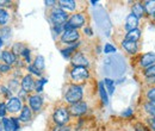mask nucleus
Masks as SVG:
<instances>
[{
	"instance_id": "f257e3e1",
	"label": "nucleus",
	"mask_w": 155,
	"mask_h": 131,
	"mask_svg": "<svg viewBox=\"0 0 155 131\" xmlns=\"http://www.w3.org/2000/svg\"><path fill=\"white\" fill-rule=\"evenodd\" d=\"M82 95H84L82 88L80 86L73 85V86H71L68 88V91L66 93V101L69 103L71 105L72 104H75V103H79L82 99Z\"/></svg>"
},
{
	"instance_id": "f03ea898",
	"label": "nucleus",
	"mask_w": 155,
	"mask_h": 131,
	"mask_svg": "<svg viewBox=\"0 0 155 131\" xmlns=\"http://www.w3.org/2000/svg\"><path fill=\"white\" fill-rule=\"evenodd\" d=\"M84 24H85V17L81 13H77L67 20V23L63 25V29L64 30H71V29L77 30L79 28H81Z\"/></svg>"
},
{
	"instance_id": "7ed1b4c3",
	"label": "nucleus",
	"mask_w": 155,
	"mask_h": 131,
	"mask_svg": "<svg viewBox=\"0 0 155 131\" xmlns=\"http://www.w3.org/2000/svg\"><path fill=\"white\" fill-rule=\"evenodd\" d=\"M50 19L55 24V26H63L68 20V15L61 8H55L50 15Z\"/></svg>"
},
{
	"instance_id": "20e7f679",
	"label": "nucleus",
	"mask_w": 155,
	"mask_h": 131,
	"mask_svg": "<svg viewBox=\"0 0 155 131\" xmlns=\"http://www.w3.org/2000/svg\"><path fill=\"white\" fill-rule=\"evenodd\" d=\"M53 119L58 125H61V126L67 124L68 120H69V111H68V109H64V107L56 109V111L54 112V116H53Z\"/></svg>"
},
{
	"instance_id": "39448f33",
	"label": "nucleus",
	"mask_w": 155,
	"mask_h": 131,
	"mask_svg": "<svg viewBox=\"0 0 155 131\" xmlns=\"http://www.w3.org/2000/svg\"><path fill=\"white\" fill-rule=\"evenodd\" d=\"M88 70L86 67H74L71 72V77L73 81L75 82H80V81H84L88 77Z\"/></svg>"
},
{
	"instance_id": "423d86ee",
	"label": "nucleus",
	"mask_w": 155,
	"mask_h": 131,
	"mask_svg": "<svg viewBox=\"0 0 155 131\" xmlns=\"http://www.w3.org/2000/svg\"><path fill=\"white\" fill-rule=\"evenodd\" d=\"M79 36L80 35H79L78 30H73V29L64 30L62 32V36H61V42L62 43H66V44H71L73 42H77L78 39H79Z\"/></svg>"
},
{
	"instance_id": "0eeeda50",
	"label": "nucleus",
	"mask_w": 155,
	"mask_h": 131,
	"mask_svg": "<svg viewBox=\"0 0 155 131\" xmlns=\"http://www.w3.org/2000/svg\"><path fill=\"white\" fill-rule=\"evenodd\" d=\"M2 124L5 131H18L20 129L19 122L17 118H4Z\"/></svg>"
},
{
	"instance_id": "6e6552de",
	"label": "nucleus",
	"mask_w": 155,
	"mask_h": 131,
	"mask_svg": "<svg viewBox=\"0 0 155 131\" xmlns=\"http://www.w3.org/2000/svg\"><path fill=\"white\" fill-rule=\"evenodd\" d=\"M87 104L84 103V101H79V103H75V104H72L71 107L68 109L69 113H72L73 116H81L87 111Z\"/></svg>"
},
{
	"instance_id": "1a4fd4ad",
	"label": "nucleus",
	"mask_w": 155,
	"mask_h": 131,
	"mask_svg": "<svg viewBox=\"0 0 155 131\" xmlns=\"http://www.w3.org/2000/svg\"><path fill=\"white\" fill-rule=\"evenodd\" d=\"M21 109V101L20 98H10V100L6 104V111L8 112H18Z\"/></svg>"
},
{
	"instance_id": "9d476101",
	"label": "nucleus",
	"mask_w": 155,
	"mask_h": 131,
	"mask_svg": "<svg viewBox=\"0 0 155 131\" xmlns=\"http://www.w3.org/2000/svg\"><path fill=\"white\" fill-rule=\"evenodd\" d=\"M155 64V53H147L140 60V66L142 68H148Z\"/></svg>"
},
{
	"instance_id": "9b49d317",
	"label": "nucleus",
	"mask_w": 155,
	"mask_h": 131,
	"mask_svg": "<svg viewBox=\"0 0 155 131\" xmlns=\"http://www.w3.org/2000/svg\"><path fill=\"white\" fill-rule=\"evenodd\" d=\"M21 88L25 93H29L31 92L34 88H35V81L32 79L31 75H25L23 77V81H21Z\"/></svg>"
},
{
	"instance_id": "f8f14e48",
	"label": "nucleus",
	"mask_w": 155,
	"mask_h": 131,
	"mask_svg": "<svg viewBox=\"0 0 155 131\" xmlns=\"http://www.w3.org/2000/svg\"><path fill=\"white\" fill-rule=\"evenodd\" d=\"M29 104H30V109L32 110V111H39L41 110V107H42V105H43V100H42V98L39 97L38 94H36V95H31L30 98H29Z\"/></svg>"
},
{
	"instance_id": "ddd939ff",
	"label": "nucleus",
	"mask_w": 155,
	"mask_h": 131,
	"mask_svg": "<svg viewBox=\"0 0 155 131\" xmlns=\"http://www.w3.org/2000/svg\"><path fill=\"white\" fill-rule=\"evenodd\" d=\"M72 63L75 66V67H86L88 64V61L87 58L84 56V54L81 53H77L74 56L72 57Z\"/></svg>"
},
{
	"instance_id": "4468645a",
	"label": "nucleus",
	"mask_w": 155,
	"mask_h": 131,
	"mask_svg": "<svg viewBox=\"0 0 155 131\" xmlns=\"http://www.w3.org/2000/svg\"><path fill=\"white\" fill-rule=\"evenodd\" d=\"M137 25H138V19L136 18L133 13H130L125 20V29L128 31H131V30L137 29Z\"/></svg>"
},
{
	"instance_id": "2eb2a0df",
	"label": "nucleus",
	"mask_w": 155,
	"mask_h": 131,
	"mask_svg": "<svg viewBox=\"0 0 155 131\" xmlns=\"http://www.w3.org/2000/svg\"><path fill=\"white\" fill-rule=\"evenodd\" d=\"M122 47L129 53V54H136L137 50H138V47H137V42H130V41H123L122 42Z\"/></svg>"
},
{
	"instance_id": "dca6fc26",
	"label": "nucleus",
	"mask_w": 155,
	"mask_h": 131,
	"mask_svg": "<svg viewBox=\"0 0 155 131\" xmlns=\"http://www.w3.org/2000/svg\"><path fill=\"white\" fill-rule=\"evenodd\" d=\"M133 15H134L137 19L143 17V16L146 15V10H144L143 4H141V2H135V4H134V6H133Z\"/></svg>"
},
{
	"instance_id": "f3484780",
	"label": "nucleus",
	"mask_w": 155,
	"mask_h": 131,
	"mask_svg": "<svg viewBox=\"0 0 155 131\" xmlns=\"http://www.w3.org/2000/svg\"><path fill=\"white\" fill-rule=\"evenodd\" d=\"M1 58L4 60V62L7 66H11V64H13L16 62V55L12 51H4L2 55H1Z\"/></svg>"
},
{
	"instance_id": "a211bd4d",
	"label": "nucleus",
	"mask_w": 155,
	"mask_h": 131,
	"mask_svg": "<svg viewBox=\"0 0 155 131\" xmlns=\"http://www.w3.org/2000/svg\"><path fill=\"white\" fill-rule=\"evenodd\" d=\"M141 37V31L138 29H135V30H131L129 31L127 35H125V41H130V42H137Z\"/></svg>"
},
{
	"instance_id": "6ab92c4d",
	"label": "nucleus",
	"mask_w": 155,
	"mask_h": 131,
	"mask_svg": "<svg viewBox=\"0 0 155 131\" xmlns=\"http://www.w3.org/2000/svg\"><path fill=\"white\" fill-rule=\"evenodd\" d=\"M143 6H144V10H146V13L154 16V13H155V0H147V1H144V2H143Z\"/></svg>"
},
{
	"instance_id": "aec40b11",
	"label": "nucleus",
	"mask_w": 155,
	"mask_h": 131,
	"mask_svg": "<svg viewBox=\"0 0 155 131\" xmlns=\"http://www.w3.org/2000/svg\"><path fill=\"white\" fill-rule=\"evenodd\" d=\"M58 4L61 5V7L67 8L69 11H74L75 7H77L75 1H73V0H61V1H58Z\"/></svg>"
},
{
	"instance_id": "412c9836",
	"label": "nucleus",
	"mask_w": 155,
	"mask_h": 131,
	"mask_svg": "<svg viewBox=\"0 0 155 131\" xmlns=\"http://www.w3.org/2000/svg\"><path fill=\"white\" fill-rule=\"evenodd\" d=\"M103 84H104L105 90L107 91V93L110 94V95L115 93V82H114L111 79H105Z\"/></svg>"
},
{
	"instance_id": "4be33fe9",
	"label": "nucleus",
	"mask_w": 155,
	"mask_h": 131,
	"mask_svg": "<svg viewBox=\"0 0 155 131\" xmlns=\"http://www.w3.org/2000/svg\"><path fill=\"white\" fill-rule=\"evenodd\" d=\"M30 119H31V109L25 106V107H23L21 113H20V120L21 122H29Z\"/></svg>"
},
{
	"instance_id": "5701e85b",
	"label": "nucleus",
	"mask_w": 155,
	"mask_h": 131,
	"mask_svg": "<svg viewBox=\"0 0 155 131\" xmlns=\"http://www.w3.org/2000/svg\"><path fill=\"white\" fill-rule=\"evenodd\" d=\"M99 93H100V97H101L103 103H104L105 105H107V104H109V97H107V92H106V90H105L103 82L99 84Z\"/></svg>"
},
{
	"instance_id": "b1692460",
	"label": "nucleus",
	"mask_w": 155,
	"mask_h": 131,
	"mask_svg": "<svg viewBox=\"0 0 155 131\" xmlns=\"http://www.w3.org/2000/svg\"><path fill=\"white\" fill-rule=\"evenodd\" d=\"M146 112L149 113L152 117H155V101H148L144 104Z\"/></svg>"
},
{
	"instance_id": "393cba45",
	"label": "nucleus",
	"mask_w": 155,
	"mask_h": 131,
	"mask_svg": "<svg viewBox=\"0 0 155 131\" xmlns=\"http://www.w3.org/2000/svg\"><path fill=\"white\" fill-rule=\"evenodd\" d=\"M10 37H11V30H10V28H2L0 30V38L2 41H6V39H8Z\"/></svg>"
},
{
	"instance_id": "a878e982",
	"label": "nucleus",
	"mask_w": 155,
	"mask_h": 131,
	"mask_svg": "<svg viewBox=\"0 0 155 131\" xmlns=\"http://www.w3.org/2000/svg\"><path fill=\"white\" fill-rule=\"evenodd\" d=\"M34 66H35V67H36L38 70H42V69L44 68V58H43V56H37V57H36Z\"/></svg>"
},
{
	"instance_id": "bb28decb",
	"label": "nucleus",
	"mask_w": 155,
	"mask_h": 131,
	"mask_svg": "<svg viewBox=\"0 0 155 131\" xmlns=\"http://www.w3.org/2000/svg\"><path fill=\"white\" fill-rule=\"evenodd\" d=\"M7 20H8V13L5 10L0 8V25H5Z\"/></svg>"
},
{
	"instance_id": "cd10ccee",
	"label": "nucleus",
	"mask_w": 155,
	"mask_h": 131,
	"mask_svg": "<svg viewBox=\"0 0 155 131\" xmlns=\"http://www.w3.org/2000/svg\"><path fill=\"white\" fill-rule=\"evenodd\" d=\"M144 76H146L147 79H149V77H154L155 76V64L150 66V67H148V68H146V70H144Z\"/></svg>"
},
{
	"instance_id": "c85d7f7f",
	"label": "nucleus",
	"mask_w": 155,
	"mask_h": 131,
	"mask_svg": "<svg viewBox=\"0 0 155 131\" xmlns=\"http://www.w3.org/2000/svg\"><path fill=\"white\" fill-rule=\"evenodd\" d=\"M104 53L105 54H111V53H116V48L110 44V43H106L105 47H104Z\"/></svg>"
},
{
	"instance_id": "c756f323",
	"label": "nucleus",
	"mask_w": 155,
	"mask_h": 131,
	"mask_svg": "<svg viewBox=\"0 0 155 131\" xmlns=\"http://www.w3.org/2000/svg\"><path fill=\"white\" fill-rule=\"evenodd\" d=\"M45 84H47V80H45V79H41L39 81H37V84H36V92H37V93L43 91V86H44Z\"/></svg>"
},
{
	"instance_id": "7c9ffc66",
	"label": "nucleus",
	"mask_w": 155,
	"mask_h": 131,
	"mask_svg": "<svg viewBox=\"0 0 155 131\" xmlns=\"http://www.w3.org/2000/svg\"><path fill=\"white\" fill-rule=\"evenodd\" d=\"M78 45H79V43H78L77 45H73V47H71V48H68V49H64V50H62V54L64 55V56H69L74 50H75V48H77Z\"/></svg>"
},
{
	"instance_id": "2f4dec72",
	"label": "nucleus",
	"mask_w": 155,
	"mask_h": 131,
	"mask_svg": "<svg viewBox=\"0 0 155 131\" xmlns=\"http://www.w3.org/2000/svg\"><path fill=\"white\" fill-rule=\"evenodd\" d=\"M147 98L149 99V101H155V87L150 88L147 92Z\"/></svg>"
},
{
	"instance_id": "473e14b6",
	"label": "nucleus",
	"mask_w": 155,
	"mask_h": 131,
	"mask_svg": "<svg viewBox=\"0 0 155 131\" xmlns=\"http://www.w3.org/2000/svg\"><path fill=\"white\" fill-rule=\"evenodd\" d=\"M24 51V48L21 47V44H19V43H17V44H15V47H13V54L16 53V54H20L21 55V53Z\"/></svg>"
},
{
	"instance_id": "72a5a7b5",
	"label": "nucleus",
	"mask_w": 155,
	"mask_h": 131,
	"mask_svg": "<svg viewBox=\"0 0 155 131\" xmlns=\"http://www.w3.org/2000/svg\"><path fill=\"white\" fill-rule=\"evenodd\" d=\"M28 69H29V72H31L32 74L37 75V76H39V75H41V70H38V69H37V68H36L34 64H32V66H29V67H28Z\"/></svg>"
},
{
	"instance_id": "f704fd0d",
	"label": "nucleus",
	"mask_w": 155,
	"mask_h": 131,
	"mask_svg": "<svg viewBox=\"0 0 155 131\" xmlns=\"http://www.w3.org/2000/svg\"><path fill=\"white\" fill-rule=\"evenodd\" d=\"M148 124L150 125V128H152V130L155 131V117H150V118H148Z\"/></svg>"
},
{
	"instance_id": "c9c22d12",
	"label": "nucleus",
	"mask_w": 155,
	"mask_h": 131,
	"mask_svg": "<svg viewBox=\"0 0 155 131\" xmlns=\"http://www.w3.org/2000/svg\"><path fill=\"white\" fill-rule=\"evenodd\" d=\"M0 91H1V93L2 94H5L6 97H11V91L8 90V88H6V87H0Z\"/></svg>"
},
{
	"instance_id": "e433bc0d",
	"label": "nucleus",
	"mask_w": 155,
	"mask_h": 131,
	"mask_svg": "<svg viewBox=\"0 0 155 131\" xmlns=\"http://www.w3.org/2000/svg\"><path fill=\"white\" fill-rule=\"evenodd\" d=\"M6 114V105L5 104H0V117H4Z\"/></svg>"
},
{
	"instance_id": "4c0bfd02",
	"label": "nucleus",
	"mask_w": 155,
	"mask_h": 131,
	"mask_svg": "<svg viewBox=\"0 0 155 131\" xmlns=\"http://www.w3.org/2000/svg\"><path fill=\"white\" fill-rule=\"evenodd\" d=\"M21 55L26 57V61H28V62H30V50H28V49H24V51L21 53Z\"/></svg>"
},
{
	"instance_id": "58836bf2",
	"label": "nucleus",
	"mask_w": 155,
	"mask_h": 131,
	"mask_svg": "<svg viewBox=\"0 0 155 131\" xmlns=\"http://www.w3.org/2000/svg\"><path fill=\"white\" fill-rule=\"evenodd\" d=\"M8 70H10V66H7V64H0V72L6 73Z\"/></svg>"
},
{
	"instance_id": "ea45409f",
	"label": "nucleus",
	"mask_w": 155,
	"mask_h": 131,
	"mask_svg": "<svg viewBox=\"0 0 155 131\" xmlns=\"http://www.w3.org/2000/svg\"><path fill=\"white\" fill-rule=\"evenodd\" d=\"M85 34H87L88 36H92V30L90 28H85Z\"/></svg>"
},
{
	"instance_id": "a19ab883",
	"label": "nucleus",
	"mask_w": 155,
	"mask_h": 131,
	"mask_svg": "<svg viewBox=\"0 0 155 131\" xmlns=\"http://www.w3.org/2000/svg\"><path fill=\"white\" fill-rule=\"evenodd\" d=\"M10 1H0V6H10Z\"/></svg>"
},
{
	"instance_id": "79ce46f5",
	"label": "nucleus",
	"mask_w": 155,
	"mask_h": 131,
	"mask_svg": "<svg viewBox=\"0 0 155 131\" xmlns=\"http://www.w3.org/2000/svg\"><path fill=\"white\" fill-rule=\"evenodd\" d=\"M131 113H133V111H131L130 109H128V111H127V112H123V116H125V117H127V116H130Z\"/></svg>"
},
{
	"instance_id": "37998d69",
	"label": "nucleus",
	"mask_w": 155,
	"mask_h": 131,
	"mask_svg": "<svg viewBox=\"0 0 155 131\" xmlns=\"http://www.w3.org/2000/svg\"><path fill=\"white\" fill-rule=\"evenodd\" d=\"M55 131H71L68 128H60V129H56Z\"/></svg>"
},
{
	"instance_id": "c03bdc74",
	"label": "nucleus",
	"mask_w": 155,
	"mask_h": 131,
	"mask_svg": "<svg viewBox=\"0 0 155 131\" xmlns=\"http://www.w3.org/2000/svg\"><path fill=\"white\" fill-rule=\"evenodd\" d=\"M0 131H4V124H2V120L0 119Z\"/></svg>"
},
{
	"instance_id": "a18cd8bd",
	"label": "nucleus",
	"mask_w": 155,
	"mask_h": 131,
	"mask_svg": "<svg viewBox=\"0 0 155 131\" xmlns=\"http://www.w3.org/2000/svg\"><path fill=\"white\" fill-rule=\"evenodd\" d=\"M51 4H55V1H45V5H47V6H48V5L50 6Z\"/></svg>"
},
{
	"instance_id": "49530a36",
	"label": "nucleus",
	"mask_w": 155,
	"mask_h": 131,
	"mask_svg": "<svg viewBox=\"0 0 155 131\" xmlns=\"http://www.w3.org/2000/svg\"><path fill=\"white\" fill-rule=\"evenodd\" d=\"M148 80H149V82H153V84H155V76H154V77H149Z\"/></svg>"
},
{
	"instance_id": "de8ad7c7",
	"label": "nucleus",
	"mask_w": 155,
	"mask_h": 131,
	"mask_svg": "<svg viewBox=\"0 0 155 131\" xmlns=\"http://www.w3.org/2000/svg\"><path fill=\"white\" fill-rule=\"evenodd\" d=\"M1 45H2V39L0 38V48H1Z\"/></svg>"
},
{
	"instance_id": "09e8293b",
	"label": "nucleus",
	"mask_w": 155,
	"mask_h": 131,
	"mask_svg": "<svg viewBox=\"0 0 155 131\" xmlns=\"http://www.w3.org/2000/svg\"><path fill=\"white\" fill-rule=\"evenodd\" d=\"M154 19H155V13H154Z\"/></svg>"
},
{
	"instance_id": "8fccbe9b",
	"label": "nucleus",
	"mask_w": 155,
	"mask_h": 131,
	"mask_svg": "<svg viewBox=\"0 0 155 131\" xmlns=\"http://www.w3.org/2000/svg\"><path fill=\"white\" fill-rule=\"evenodd\" d=\"M137 131H138V130H137Z\"/></svg>"
}]
</instances>
